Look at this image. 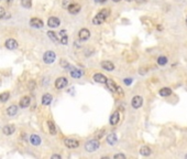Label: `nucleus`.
<instances>
[{
    "instance_id": "nucleus-40",
    "label": "nucleus",
    "mask_w": 187,
    "mask_h": 159,
    "mask_svg": "<svg viewBox=\"0 0 187 159\" xmlns=\"http://www.w3.org/2000/svg\"><path fill=\"white\" fill-rule=\"evenodd\" d=\"M112 1H115V2H119L120 0H112Z\"/></svg>"
},
{
    "instance_id": "nucleus-39",
    "label": "nucleus",
    "mask_w": 187,
    "mask_h": 159,
    "mask_svg": "<svg viewBox=\"0 0 187 159\" xmlns=\"http://www.w3.org/2000/svg\"><path fill=\"white\" fill-rule=\"evenodd\" d=\"M137 2H139V3H142V2H145V0H135Z\"/></svg>"
},
{
    "instance_id": "nucleus-44",
    "label": "nucleus",
    "mask_w": 187,
    "mask_h": 159,
    "mask_svg": "<svg viewBox=\"0 0 187 159\" xmlns=\"http://www.w3.org/2000/svg\"><path fill=\"white\" fill-rule=\"evenodd\" d=\"M0 1H1V0H0Z\"/></svg>"
},
{
    "instance_id": "nucleus-18",
    "label": "nucleus",
    "mask_w": 187,
    "mask_h": 159,
    "mask_svg": "<svg viewBox=\"0 0 187 159\" xmlns=\"http://www.w3.org/2000/svg\"><path fill=\"white\" fill-rule=\"evenodd\" d=\"M30 143L32 144L33 146H38L41 144V137L38 135L33 134V135H31V137H30Z\"/></svg>"
},
{
    "instance_id": "nucleus-25",
    "label": "nucleus",
    "mask_w": 187,
    "mask_h": 159,
    "mask_svg": "<svg viewBox=\"0 0 187 159\" xmlns=\"http://www.w3.org/2000/svg\"><path fill=\"white\" fill-rule=\"evenodd\" d=\"M172 94V90L170 87H164V88H161L160 90V95L161 96H170Z\"/></svg>"
},
{
    "instance_id": "nucleus-8",
    "label": "nucleus",
    "mask_w": 187,
    "mask_h": 159,
    "mask_svg": "<svg viewBox=\"0 0 187 159\" xmlns=\"http://www.w3.org/2000/svg\"><path fill=\"white\" fill-rule=\"evenodd\" d=\"M30 26L32 28H35V29H41V28H43L44 23H43V21H42L41 19H38V18H32V19L30 20Z\"/></svg>"
},
{
    "instance_id": "nucleus-23",
    "label": "nucleus",
    "mask_w": 187,
    "mask_h": 159,
    "mask_svg": "<svg viewBox=\"0 0 187 159\" xmlns=\"http://www.w3.org/2000/svg\"><path fill=\"white\" fill-rule=\"evenodd\" d=\"M18 112V106L16 105H11L7 108V114L9 116H14Z\"/></svg>"
},
{
    "instance_id": "nucleus-24",
    "label": "nucleus",
    "mask_w": 187,
    "mask_h": 159,
    "mask_svg": "<svg viewBox=\"0 0 187 159\" xmlns=\"http://www.w3.org/2000/svg\"><path fill=\"white\" fill-rule=\"evenodd\" d=\"M140 154L142 155V156H150L151 155V148L150 147H148V146H143V147H141L140 148Z\"/></svg>"
},
{
    "instance_id": "nucleus-26",
    "label": "nucleus",
    "mask_w": 187,
    "mask_h": 159,
    "mask_svg": "<svg viewBox=\"0 0 187 159\" xmlns=\"http://www.w3.org/2000/svg\"><path fill=\"white\" fill-rule=\"evenodd\" d=\"M9 97H10V94H9V92H3V93L0 94V102L5 103V102H7V101L9 99Z\"/></svg>"
},
{
    "instance_id": "nucleus-21",
    "label": "nucleus",
    "mask_w": 187,
    "mask_h": 159,
    "mask_svg": "<svg viewBox=\"0 0 187 159\" xmlns=\"http://www.w3.org/2000/svg\"><path fill=\"white\" fill-rule=\"evenodd\" d=\"M60 43L63 44V45H66L67 42H68V37H67V33H66V30H62L60 32Z\"/></svg>"
},
{
    "instance_id": "nucleus-10",
    "label": "nucleus",
    "mask_w": 187,
    "mask_h": 159,
    "mask_svg": "<svg viewBox=\"0 0 187 159\" xmlns=\"http://www.w3.org/2000/svg\"><path fill=\"white\" fill-rule=\"evenodd\" d=\"M18 42H16L14 39H8L7 41L5 42V47L7 48V49L9 50H14L18 48Z\"/></svg>"
},
{
    "instance_id": "nucleus-28",
    "label": "nucleus",
    "mask_w": 187,
    "mask_h": 159,
    "mask_svg": "<svg viewBox=\"0 0 187 159\" xmlns=\"http://www.w3.org/2000/svg\"><path fill=\"white\" fill-rule=\"evenodd\" d=\"M47 126H49V129H50V134L51 135H55L56 134V128H55V125L52 123L51 121L47 122Z\"/></svg>"
},
{
    "instance_id": "nucleus-29",
    "label": "nucleus",
    "mask_w": 187,
    "mask_h": 159,
    "mask_svg": "<svg viewBox=\"0 0 187 159\" xmlns=\"http://www.w3.org/2000/svg\"><path fill=\"white\" fill-rule=\"evenodd\" d=\"M21 5L23 8L30 9L32 7V0H21Z\"/></svg>"
},
{
    "instance_id": "nucleus-11",
    "label": "nucleus",
    "mask_w": 187,
    "mask_h": 159,
    "mask_svg": "<svg viewBox=\"0 0 187 159\" xmlns=\"http://www.w3.org/2000/svg\"><path fill=\"white\" fill-rule=\"evenodd\" d=\"M69 74H71V76L74 77V78H80V77L84 75V71L80 70V69L73 67L71 71H69Z\"/></svg>"
},
{
    "instance_id": "nucleus-1",
    "label": "nucleus",
    "mask_w": 187,
    "mask_h": 159,
    "mask_svg": "<svg viewBox=\"0 0 187 159\" xmlns=\"http://www.w3.org/2000/svg\"><path fill=\"white\" fill-rule=\"evenodd\" d=\"M109 16H110V10L108 8L101 9L93 19V23L94 24H101V23H104L106 21V19Z\"/></svg>"
},
{
    "instance_id": "nucleus-16",
    "label": "nucleus",
    "mask_w": 187,
    "mask_h": 159,
    "mask_svg": "<svg viewBox=\"0 0 187 159\" xmlns=\"http://www.w3.org/2000/svg\"><path fill=\"white\" fill-rule=\"evenodd\" d=\"M31 103V99H30V96H23L20 101V107L21 108H27L28 106L30 105Z\"/></svg>"
},
{
    "instance_id": "nucleus-33",
    "label": "nucleus",
    "mask_w": 187,
    "mask_h": 159,
    "mask_svg": "<svg viewBox=\"0 0 187 159\" xmlns=\"http://www.w3.org/2000/svg\"><path fill=\"white\" fill-rule=\"evenodd\" d=\"M5 15H6V10L2 7H0V19H3Z\"/></svg>"
},
{
    "instance_id": "nucleus-35",
    "label": "nucleus",
    "mask_w": 187,
    "mask_h": 159,
    "mask_svg": "<svg viewBox=\"0 0 187 159\" xmlns=\"http://www.w3.org/2000/svg\"><path fill=\"white\" fill-rule=\"evenodd\" d=\"M116 92H118L120 95H123V91H122V88H121L120 86H118V85H117V91H116Z\"/></svg>"
},
{
    "instance_id": "nucleus-36",
    "label": "nucleus",
    "mask_w": 187,
    "mask_h": 159,
    "mask_svg": "<svg viewBox=\"0 0 187 159\" xmlns=\"http://www.w3.org/2000/svg\"><path fill=\"white\" fill-rule=\"evenodd\" d=\"M68 3H69V0H64V2H63V6L67 8V7H68Z\"/></svg>"
},
{
    "instance_id": "nucleus-19",
    "label": "nucleus",
    "mask_w": 187,
    "mask_h": 159,
    "mask_svg": "<svg viewBox=\"0 0 187 159\" xmlns=\"http://www.w3.org/2000/svg\"><path fill=\"white\" fill-rule=\"evenodd\" d=\"M52 99H53V97H52V95L50 93H46L44 94L43 96H42V104L43 105H50L51 104V102H52Z\"/></svg>"
},
{
    "instance_id": "nucleus-12",
    "label": "nucleus",
    "mask_w": 187,
    "mask_h": 159,
    "mask_svg": "<svg viewBox=\"0 0 187 159\" xmlns=\"http://www.w3.org/2000/svg\"><path fill=\"white\" fill-rule=\"evenodd\" d=\"M78 37H79V40H82V41H87L88 39L90 38V32L87 29H82L78 33Z\"/></svg>"
},
{
    "instance_id": "nucleus-20",
    "label": "nucleus",
    "mask_w": 187,
    "mask_h": 159,
    "mask_svg": "<svg viewBox=\"0 0 187 159\" xmlns=\"http://www.w3.org/2000/svg\"><path fill=\"white\" fill-rule=\"evenodd\" d=\"M120 119V115H119V113L118 112H115L111 117H110V125H116V124H118V122Z\"/></svg>"
},
{
    "instance_id": "nucleus-27",
    "label": "nucleus",
    "mask_w": 187,
    "mask_h": 159,
    "mask_svg": "<svg viewBox=\"0 0 187 159\" xmlns=\"http://www.w3.org/2000/svg\"><path fill=\"white\" fill-rule=\"evenodd\" d=\"M47 35H49V38L53 41V42H58V37H57V34L53 31H49L47 32Z\"/></svg>"
},
{
    "instance_id": "nucleus-38",
    "label": "nucleus",
    "mask_w": 187,
    "mask_h": 159,
    "mask_svg": "<svg viewBox=\"0 0 187 159\" xmlns=\"http://www.w3.org/2000/svg\"><path fill=\"white\" fill-rule=\"evenodd\" d=\"M97 3H104V2H106L107 0H95Z\"/></svg>"
},
{
    "instance_id": "nucleus-22",
    "label": "nucleus",
    "mask_w": 187,
    "mask_h": 159,
    "mask_svg": "<svg viewBox=\"0 0 187 159\" xmlns=\"http://www.w3.org/2000/svg\"><path fill=\"white\" fill-rule=\"evenodd\" d=\"M106 84H107V87L109 88L110 91L112 92V93H116V91H117V85H116V83L112 81V80H107V82H106Z\"/></svg>"
},
{
    "instance_id": "nucleus-31",
    "label": "nucleus",
    "mask_w": 187,
    "mask_h": 159,
    "mask_svg": "<svg viewBox=\"0 0 187 159\" xmlns=\"http://www.w3.org/2000/svg\"><path fill=\"white\" fill-rule=\"evenodd\" d=\"M60 66H63L64 69H66V70H69L71 71L72 69L74 67V66H72V65H69V63L68 62H66V61H60Z\"/></svg>"
},
{
    "instance_id": "nucleus-9",
    "label": "nucleus",
    "mask_w": 187,
    "mask_h": 159,
    "mask_svg": "<svg viewBox=\"0 0 187 159\" xmlns=\"http://www.w3.org/2000/svg\"><path fill=\"white\" fill-rule=\"evenodd\" d=\"M80 9L82 8H80V6L78 5V3H69L68 7H67V10L72 15H77L80 11Z\"/></svg>"
},
{
    "instance_id": "nucleus-2",
    "label": "nucleus",
    "mask_w": 187,
    "mask_h": 159,
    "mask_svg": "<svg viewBox=\"0 0 187 159\" xmlns=\"http://www.w3.org/2000/svg\"><path fill=\"white\" fill-rule=\"evenodd\" d=\"M99 146H100L99 140L93 139V140H89V142H87V143L85 144V149H86V151H88V153H94V151H96L99 148Z\"/></svg>"
},
{
    "instance_id": "nucleus-43",
    "label": "nucleus",
    "mask_w": 187,
    "mask_h": 159,
    "mask_svg": "<svg viewBox=\"0 0 187 159\" xmlns=\"http://www.w3.org/2000/svg\"><path fill=\"white\" fill-rule=\"evenodd\" d=\"M185 157H186V158H187V155H186V156H185Z\"/></svg>"
},
{
    "instance_id": "nucleus-15",
    "label": "nucleus",
    "mask_w": 187,
    "mask_h": 159,
    "mask_svg": "<svg viewBox=\"0 0 187 159\" xmlns=\"http://www.w3.org/2000/svg\"><path fill=\"white\" fill-rule=\"evenodd\" d=\"M117 142H118V137H117V135H116L115 133H111V134H109L107 136V143L109 144V145H111V146L116 145Z\"/></svg>"
},
{
    "instance_id": "nucleus-30",
    "label": "nucleus",
    "mask_w": 187,
    "mask_h": 159,
    "mask_svg": "<svg viewBox=\"0 0 187 159\" xmlns=\"http://www.w3.org/2000/svg\"><path fill=\"white\" fill-rule=\"evenodd\" d=\"M166 63H167V58L164 56V55L160 56L159 59H157V64H159V65H165Z\"/></svg>"
},
{
    "instance_id": "nucleus-37",
    "label": "nucleus",
    "mask_w": 187,
    "mask_h": 159,
    "mask_svg": "<svg viewBox=\"0 0 187 159\" xmlns=\"http://www.w3.org/2000/svg\"><path fill=\"white\" fill-rule=\"evenodd\" d=\"M54 158L60 159L62 157H60V155H53V156H52V159H54Z\"/></svg>"
},
{
    "instance_id": "nucleus-42",
    "label": "nucleus",
    "mask_w": 187,
    "mask_h": 159,
    "mask_svg": "<svg viewBox=\"0 0 187 159\" xmlns=\"http://www.w3.org/2000/svg\"><path fill=\"white\" fill-rule=\"evenodd\" d=\"M186 24H187V18H186Z\"/></svg>"
},
{
    "instance_id": "nucleus-41",
    "label": "nucleus",
    "mask_w": 187,
    "mask_h": 159,
    "mask_svg": "<svg viewBox=\"0 0 187 159\" xmlns=\"http://www.w3.org/2000/svg\"><path fill=\"white\" fill-rule=\"evenodd\" d=\"M126 1H128V2H131V1H133V0H126Z\"/></svg>"
},
{
    "instance_id": "nucleus-34",
    "label": "nucleus",
    "mask_w": 187,
    "mask_h": 159,
    "mask_svg": "<svg viewBox=\"0 0 187 159\" xmlns=\"http://www.w3.org/2000/svg\"><path fill=\"white\" fill-rule=\"evenodd\" d=\"M123 81H124V84H126V85H130V84L132 83V78H130V77H126V78H124Z\"/></svg>"
},
{
    "instance_id": "nucleus-17",
    "label": "nucleus",
    "mask_w": 187,
    "mask_h": 159,
    "mask_svg": "<svg viewBox=\"0 0 187 159\" xmlns=\"http://www.w3.org/2000/svg\"><path fill=\"white\" fill-rule=\"evenodd\" d=\"M14 131H16V128H14V126L13 125H7V126H5L3 128H2V133L5 134V135H12L13 133H14Z\"/></svg>"
},
{
    "instance_id": "nucleus-5",
    "label": "nucleus",
    "mask_w": 187,
    "mask_h": 159,
    "mask_svg": "<svg viewBox=\"0 0 187 159\" xmlns=\"http://www.w3.org/2000/svg\"><path fill=\"white\" fill-rule=\"evenodd\" d=\"M142 104H143V99L140 96V95H137V96H134L133 99H132V101H131V105H132V107L133 108H140L141 106H142Z\"/></svg>"
},
{
    "instance_id": "nucleus-4",
    "label": "nucleus",
    "mask_w": 187,
    "mask_h": 159,
    "mask_svg": "<svg viewBox=\"0 0 187 159\" xmlns=\"http://www.w3.org/2000/svg\"><path fill=\"white\" fill-rule=\"evenodd\" d=\"M67 84H68V80L64 76H60L55 81V87L57 90H63L67 86Z\"/></svg>"
},
{
    "instance_id": "nucleus-7",
    "label": "nucleus",
    "mask_w": 187,
    "mask_h": 159,
    "mask_svg": "<svg viewBox=\"0 0 187 159\" xmlns=\"http://www.w3.org/2000/svg\"><path fill=\"white\" fill-rule=\"evenodd\" d=\"M64 144H65L66 147H68V148H77L79 146L78 140L73 139V138H66L65 140H64Z\"/></svg>"
},
{
    "instance_id": "nucleus-14",
    "label": "nucleus",
    "mask_w": 187,
    "mask_h": 159,
    "mask_svg": "<svg viewBox=\"0 0 187 159\" xmlns=\"http://www.w3.org/2000/svg\"><path fill=\"white\" fill-rule=\"evenodd\" d=\"M101 67L104 70H106V71H113L115 70L113 63L110 62V61H104V62H101Z\"/></svg>"
},
{
    "instance_id": "nucleus-32",
    "label": "nucleus",
    "mask_w": 187,
    "mask_h": 159,
    "mask_svg": "<svg viewBox=\"0 0 187 159\" xmlns=\"http://www.w3.org/2000/svg\"><path fill=\"white\" fill-rule=\"evenodd\" d=\"M113 158L115 159H126V156H124V155L123 154H117V155H115V156H113Z\"/></svg>"
},
{
    "instance_id": "nucleus-13",
    "label": "nucleus",
    "mask_w": 187,
    "mask_h": 159,
    "mask_svg": "<svg viewBox=\"0 0 187 159\" xmlns=\"http://www.w3.org/2000/svg\"><path fill=\"white\" fill-rule=\"evenodd\" d=\"M107 77L104 76V75H102L101 73H96L95 75H94V81L97 83H101V84H106V82H107Z\"/></svg>"
},
{
    "instance_id": "nucleus-3",
    "label": "nucleus",
    "mask_w": 187,
    "mask_h": 159,
    "mask_svg": "<svg viewBox=\"0 0 187 159\" xmlns=\"http://www.w3.org/2000/svg\"><path fill=\"white\" fill-rule=\"evenodd\" d=\"M56 59V54L54 51H46L43 54V61L46 64H52Z\"/></svg>"
},
{
    "instance_id": "nucleus-6",
    "label": "nucleus",
    "mask_w": 187,
    "mask_h": 159,
    "mask_svg": "<svg viewBox=\"0 0 187 159\" xmlns=\"http://www.w3.org/2000/svg\"><path fill=\"white\" fill-rule=\"evenodd\" d=\"M60 21L58 18H56V17H50L49 20H47V26L50 28H52V29H55V28L60 27Z\"/></svg>"
}]
</instances>
